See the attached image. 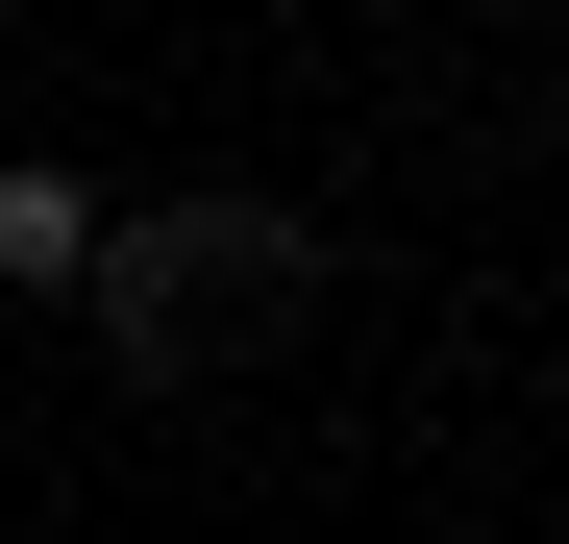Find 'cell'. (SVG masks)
Segmentation results:
<instances>
[{"instance_id": "cell-1", "label": "cell", "mask_w": 569, "mask_h": 544, "mask_svg": "<svg viewBox=\"0 0 569 544\" xmlns=\"http://www.w3.org/2000/svg\"><path fill=\"white\" fill-rule=\"evenodd\" d=\"M74 322H100V372H272V346L322 322V223L199 173V199H100V272H74Z\"/></svg>"}, {"instance_id": "cell-2", "label": "cell", "mask_w": 569, "mask_h": 544, "mask_svg": "<svg viewBox=\"0 0 569 544\" xmlns=\"http://www.w3.org/2000/svg\"><path fill=\"white\" fill-rule=\"evenodd\" d=\"M74 272H100V173L0 149V298H74Z\"/></svg>"}]
</instances>
